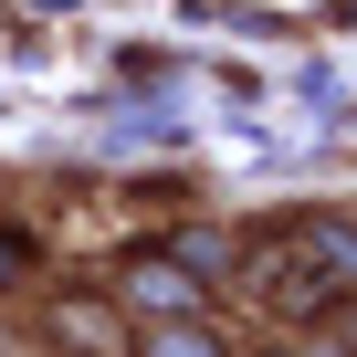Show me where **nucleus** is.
Returning <instances> with one entry per match:
<instances>
[{
	"label": "nucleus",
	"instance_id": "f257e3e1",
	"mask_svg": "<svg viewBox=\"0 0 357 357\" xmlns=\"http://www.w3.org/2000/svg\"><path fill=\"white\" fill-rule=\"evenodd\" d=\"M53 326H63V347H74V357H137V347L116 336V315H105V305H84V294H74Z\"/></svg>",
	"mask_w": 357,
	"mask_h": 357
},
{
	"label": "nucleus",
	"instance_id": "f03ea898",
	"mask_svg": "<svg viewBox=\"0 0 357 357\" xmlns=\"http://www.w3.org/2000/svg\"><path fill=\"white\" fill-rule=\"evenodd\" d=\"M43 273V252H32V231L22 221H0V284H32Z\"/></svg>",
	"mask_w": 357,
	"mask_h": 357
}]
</instances>
